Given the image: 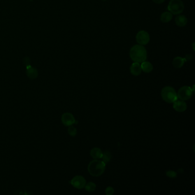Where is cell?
Instances as JSON below:
<instances>
[{
    "label": "cell",
    "mask_w": 195,
    "mask_h": 195,
    "mask_svg": "<svg viewBox=\"0 0 195 195\" xmlns=\"http://www.w3.org/2000/svg\"><path fill=\"white\" fill-rule=\"evenodd\" d=\"M162 99L168 103H173L178 99L177 93L175 89L171 86H165L162 90Z\"/></svg>",
    "instance_id": "3"
},
{
    "label": "cell",
    "mask_w": 195,
    "mask_h": 195,
    "mask_svg": "<svg viewBox=\"0 0 195 195\" xmlns=\"http://www.w3.org/2000/svg\"><path fill=\"white\" fill-rule=\"evenodd\" d=\"M187 18L184 15H178L175 18L176 24L180 27H184L187 24Z\"/></svg>",
    "instance_id": "11"
},
{
    "label": "cell",
    "mask_w": 195,
    "mask_h": 195,
    "mask_svg": "<svg viewBox=\"0 0 195 195\" xmlns=\"http://www.w3.org/2000/svg\"><path fill=\"white\" fill-rule=\"evenodd\" d=\"M153 1L157 4H160L163 3L165 1V0H153Z\"/></svg>",
    "instance_id": "22"
},
{
    "label": "cell",
    "mask_w": 195,
    "mask_h": 195,
    "mask_svg": "<svg viewBox=\"0 0 195 195\" xmlns=\"http://www.w3.org/2000/svg\"><path fill=\"white\" fill-rule=\"evenodd\" d=\"M84 188L86 191L89 192H92L95 191L96 188V184L93 182H89L88 184L85 185Z\"/></svg>",
    "instance_id": "18"
},
{
    "label": "cell",
    "mask_w": 195,
    "mask_h": 195,
    "mask_svg": "<svg viewBox=\"0 0 195 195\" xmlns=\"http://www.w3.org/2000/svg\"><path fill=\"white\" fill-rule=\"evenodd\" d=\"M27 75L29 78H36L38 76V72L37 71L32 67H29L27 68Z\"/></svg>",
    "instance_id": "16"
},
{
    "label": "cell",
    "mask_w": 195,
    "mask_h": 195,
    "mask_svg": "<svg viewBox=\"0 0 195 195\" xmlns=\"http://www.w3.org/2000/svg\"><path fill=\"white\" fill-rule=\"evenodd\" d=\"M102 1H106V0H102Z\"/></svg>",
    "instance_id": "24"
},
{
    "label": "cell",
    "mask_w": 195,
    "mask_h": 195,
    "mask_svg": "<svg viewBox=\"0 0 195 195\" xmlns=\"http://www.w3.org/2000/svg\"><path fill=\"white\" fill-rule=\"evenodd\" d=\"M137 42L141 45H145L148 44L150 41L149 34L145 30H141L139 32L136 37Z\"/></svg>",
    "instance_id": "6"
},
{
    "label": "cell",
    "mask_w": 195,
    "mask_h": 195,
    "mask_svg": "<svg viewBox=\"0 0 195 195\" xmlns=\"http://www.w3.org/2000/svg\"><path fill=\"white\" fill-rule=\"evenodd\" d=\"M141 69L145 73H150L152 71L153 67L151 62L148 61H144L141 65Z\"/></svg>",
    "instance_id": "14"
},
{
    "label": "cell",
    "mask_w": 195,
    "mask_h": 195,
    "mask_svg": "<svg viewBox=\"0 0 195 195\" xmlns=\"http://www.w3.org/2000/svg\"><path fill=\"white\" fill-rule=\"evenodd\" d=\"M61 121L64 125L69 127L74 124L76 121L72 114L70 113H65L62 116Z\"/></svg>",
    "instance_id": "8"
},
{
    "label": "cell",
    "mask_w": 195,
    "mask_h": 195,
    "mask_svg": "<svg viewBox=\"0 0 195 195\" xmlns=\"http://www.w3.org/2000/svg\"><path fill=\"white\" fill-rule=\"evenodd\" d=\"M193 94V90L190 86H184L180 88L178 93V97L181 100L185 101L191 98Z\"/></svg>",
    "instance_id": "5"
},
{
    "label": "cell",
    "mask_w": 195,
    "mask_h": 195,
    "mask_svg": "<svg viewBox=\"0 0 195 195\" xmlns=\"http://www.w3.org/2000/svg\"><path fill=\"white\" fill-rule=\"evenodd\" d=\"M186 61L185 59L181 57H176L173 59L172 64L175 68L179 69L184 65V62Z\"/></svg>",
    "instance_id": "12"
},
{
    "label": "cell",
    "mask_w": 195,
    "mask_h": 195,
    "mask_svg": "<svg viewBox=\"0 0 195 195\" xmlns=\"http://www.w3.org/2000/svg\"><path fill=\"white\" fill-rule=\"evenodd\" d=\"M166 175L169 178H175L177 176V173L173 171H168L166 172Z\"/></svg>",
    "instance_id": "20"
},
{
    "label": "cell",
    "mask_w": 195,
    "mask_h": 195,
    "mask_svg": "<svg viewBox=\"0 0 195 195\" xmlns=\"http://www.w3.org/2000/svg\"><path fill=\"white\" fill-rule=\"evenodd\" d=\"M168 9L172 14H180L184 11V4L181 0H171L168 6Z\"/></svg>",
    "instance_id": "4"
},
{
    "label": "cell",
    "mask_w": 195,
    "mask_h": 195,
    "mask_svg": "<svg viewBox=\"0 0 195 195\" xmlns=\"http://www.w3.org/2000/svg\"><path fill=\"white\" fill-rule=\"evenodd\" d=\"M130 71L134 76H137L140 75L142 72V69L139 63L135 62L133 63L130 68Z\"/></svg>",
    "instance_id": "10"
},
{
    "label": "cell",
    "mask_w": 195,
    "mask_h": 195,
    "mask_svg": "<svg viewBox=\"0 0 195 195\" xmlns=\"http://www.w3.org/2000/svg\"><path fill=\"white\" fill-rule=\"evenodd\" d=\"M130 57L135 62L142 63L147 58L146 50L143 45H135L130 50Z\"/></svg>",
    "instance_id": "1"
},
{
    "label": "cell",
    "mask_w": 195,
    "mask_h": 195,
    "mask_svg": "<svg viewBox=\"0 0 195 195\" xmlns=\"http://www.w3.org/2000/svg\"><path fill=\"white\" fill-rule=\"evenodd\" d=\"M112 155L111 153L109 151H105L104 153H102V156L101 157L102 161L104 162L105 164L109 162L111 160Z\"/></svg>",
    "instance_id": "17"
},
{
    "label": "cell",
    "mask_w": 195,
    "mask_h": 195,
    "mask_svg": "<svg viewBox=\"0 0 195 195\" xmlns=\"http://www.w3.org/2000/svg\"><path fill=\"white\" fill-rule=\"evenodd\" d=\"M68 133L71 136H75L76 134H77V129L74 127L71 126H69V128H68Z\"/></svg>",
    "instance_id": "19"
},
{
    "label": "cell",
    "mask_w": 195,
    "mask_h": 195,
    "mask_svg": "<svg viewBox=\"0 0 195 195\" xmlns=\"http://www.w3.org/2000/svg\"><path fill=\"white\" fill-rule=\"evenodd\" d=\"M86 180L82 176H76L71 181V184L76 188L83 189L86 185Z\"/></svg>",
    "instance_id": "7"
},
{
    "label": "cell",
    "mask_w": 195,
    "mask_h": 195,
    "mask_svg": "<svg viewBox=\"0 0 195 195\" xmlns=\"http://www.w3.org/2000/svg\"><path fill=\"white\" fill-rule=\"evenodd\" d=\"M172 14L171 12L169 11H165L163 13H162L160 17V20L162 22L164 23H167L171 21L172 19Z\"/></svg>",
    "instance_id": "15"
},
{
    "label": "cell",
    "mask_w": 195,
    "mask_h": 195,
    "mask_svg": "<svg viewBox=\"0 0 195 195\" xmlns=\"http://www.w3.org/2000/svg\"><path fill=\"white\" fill-rule=\"evenodd\" d=\"M105 167L106 164L104 162L99 160H94L89 163L88 170L92 176L98 177L104 173Z\"/></svg>",
    "instance_id": "2"
},
{
    "label": "cell",
    "mask_w": 195,
    "mask_h": 195,
    "mask_svg": "<svg viewBox=\"0 0 195 195\" xmlns=\"http://www.w3.org/2000/svg\"><path fill=\"white\" fill-rule=\"evenodd\" d=\"M90 155L93 159H101L102 156V152L99 148H93L90 152Z\"/></svg>",
    "instance_id": "13"
},
{
    "label": "cell",
    "mask_w": 195,
    "mask_h": 195,
    "mask_svg": "<svg viewBox=\"0 0 195 195\" xmlns=\"http://www.w3.org/2000/svg\"><path fill=\"white\" fill-rule=\"evenodd\" d=\"M195 42H193V43L192 44V48H193V50H195Z\"/></svg>",
    "instance_id": "23"
},
{
    "label": "cell",
    "mask_w": 195,
    "mask_h": 195,
    "mask_svg": "<svg viewBox=\"0 0 195 195\" xmlns=\"http://www.w3.org/2000/svg\"><path fill=\"white\" fill-rule=\"evenodd\" d=\"M173 107L176 111L178 112H184L187 108L186 103L183 100H177L173 102Z\"/></svg>",
    "instance_id": "9"
},
{
    "label": "cell",
    "mask_w": 195,
    "mask_h": 195,
    "mask_svg": "<svg viewBox=\"0 0 195 195\" xmlns=\"http://www.w3.org/2000/svg\"><path fill=\"white\" fill-rule=\"evenodd\" d=\"M114 189L111 187H107L105 190V193L107 195H112L114 193Z\"/></svg>",
    "instance_id": "21"
}]
</instances>
